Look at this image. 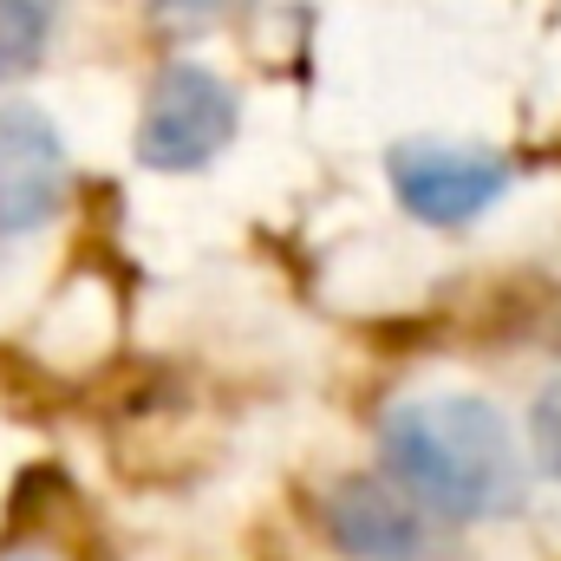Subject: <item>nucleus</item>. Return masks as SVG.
<instances>
[{"label": "nucleus", "instance_id": "obj_9", "mask_svg": "<svg viewBox=\"0 0 561 561\" xmlns=\"http://www.w3.org/2000/svg\"><path fill=\"white\" fill-rule=\"evenodd\" d=\"M0 561H59L53 549H13V556H0Z\"/></svg>", "mask_w": 561, "mask_h": 561}, {"label": "nucleus", "instance_id": "obj_4", "mask_svg": "<svg viewBox=\"0 0 561 561\" xmlns=\"http://www.w3.org/2000/svg\"><path fill=\"white\" fill-rule=\"evenodd\" d=\"M66 203V138L39 105H0V242L33 236Z\"/></svg>", "mask_w": 561, "mask_h": 561}, {"label": "nucleus", "instance_id": "obj_2", "mask_svg": "<svg viewBox=\"0 0 561 561\" xmlns=\"http://www.w3.org/2000/svg\"><path fill=\"white\" fill-rule=\"evenodd\" d=\"M236 118H242V105H236L229 79H216L196 59H170L144 92L138 157L150 170H203L216 150H229Z\"/></svg>", "mask_w": 561, "mask_h": 561}, {"label": "nucleus", "instance_id": "obj_1", "mask_svg": "<svg viewBox=\"0 0 561 561\" xmlns=\"http://www.w3.org/2000/svg\"><path fill=\"white\" fill-rule=\"evenodd\" d=\"M379 457L405 496H419L431 516H450V523L516 516L529 496L510 424L496 419V405L470 392L399 399L379 419Z\"/></svg>", "mask_w": 561, "mask_h": 561}, {"label": "nucleus", "instance_id": "obj_3", "mask_svg": "<svg viewBox=\"0 0 561 561\" xmlns=\"http://www.w3.org/2000/svg\"><path fill=\"white\" fill-rule=\"evenodd\" d=\"M386 170H392L399 203L419 222H437V229H457V222L483 216L510 190V163L490 157V150H463V144H399L386 157Z\"/></svg>", "mask_w": 561, "mask_h": 561}, {"label": "nucleus", "instance_id": "obj_6", "mask_svg": "<svg viewBox=\"0 0 561 561\" xmlns=\"http://www.w3.org/2000/svg\"><path fill=\"white\" fill-rule=\"evenodd\" d=\"M53 26H59V0H0V85L39 66Z\"/></svg>", "mask_w": 561, "mask_h": 561}, {"label": "nucleus", "instance_id": "obj_8", "mask_svg": "<svg viewBox=\"0 0 561 561\" xmlns=\"http://www.w3.org/2000/svg\"><path fill=\"white\" fill-rule=\"evenodd\" d=\"M529 437H536L542 470L561 483V379H549V386L536 392V405H529Z\"/></svg>", "mask_w": 561, "mask_h": 561}, {"label": "nucleus", "instance_id": "obj_7", "mask_svg": "<svg viewBox=\"0 0 561 561\" xmlns=\"http://www.w3.org/2000/svg\"><path fill=\"white\" fill-rule=\"evenodd\" d=\"M255 0H150V26L163 39H203L229 20H242Z\"/></svg>", "mask_w": 561, "mask_h": 561}, {"label": "nucleus", "instance_id": "obj_5", "mask_svg": "<svg viewBox=\"0 0 561 561\" xmlns=\"http://www.w3.org/2000/svg\"><path fill=\"white\" fill-rule=\"evenodd\" d=\"M327 536L353 561H424L437 549V529L424 523L419 496H399L379 477H346L327 496Z\"/></svg>", "mask_w": 561, "mask_h": 561}]
</instances>
